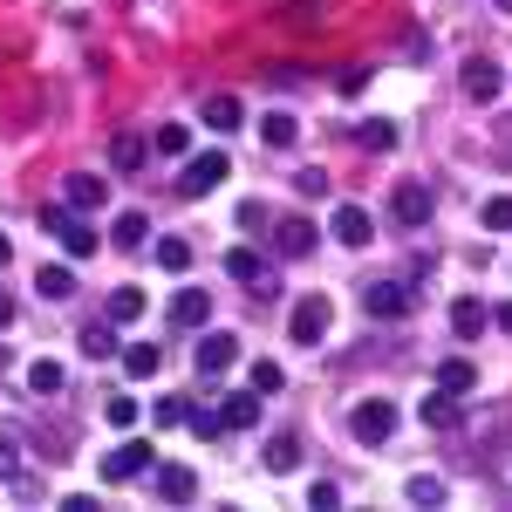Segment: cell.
Instances as JSON below:
<instances>
[{"instance_id":"cell-43","label":"cell","mask_w":512,"mask_h":512,"mask_svg":"<svg viewBox=\"0 0 512 512\" xmlns=\"http://www.w3.org/2000/svg\"><path fill=\"white\" fill-rule=\"evenodd\" d=\"M287 21H294V28H308V21H321V0H294V7H287Z\"/></svg>"},{"instance_id":"cell-42","label":"cell","mask_w":512,"mask_h":512,"mask_svg":"<svg viewBox=\"0 0 512 512\" xmlns=\"http://www.w3.org/2000/svg\"><path fill=\"white\" fill-rule=\"evenodd\" d=\"M185 417H192V403H185V396H164V403H158V424H164V431H171V424H185Z\"/></svg>"},{"instance_id":"cell-41","label":"cell","mask_w":512,"mask_h":512,"mask_svg":"<svg viewBox=\"0 0 512 512\" xmlns=\"http://www.w3.org/2000/svg\"><path fill=\"white\" fill-rule=\"evenodd\" d=\"M335 89H342V96H362V89H369V69H362V62H349V69L335 76Z\"/></svg>"},{"instance_id":"cell-13","label":"cell","mask_w":512,"mask_h":512,"mask_svg":"<svg viewBox=\"0 0 512 512\" xmlns=\"http://www.w3.org/2000/svg\"><path fill=\"white\" fill-rule=\"evenodd\" d=\"M62 198H69L76 212H103V205H110V185H103V178H89V171H69Z\"/></svg>"},{"instance_id":"cell-5","label":"cell","mask_w":512,"mask_h":512,"mask_svg":"<svg viewBox=\"0 0 512 512\" xmlns=\"http://www.w3.org/2000/svg\"><path fill=\"white\" fill-rule=\"evenodd\" d=\"M151 465H158V458H151V444H144V437H123L117 451L103 458V485H130V478L151 472Z\"/></svg>"},{"instance_id":"cell-47","label":"cell","mask_w":512,"mask_h":512,"mask_svg":"<svg viewBox=\"0 0 512 512\" xmlns=\"http://www.w3.org/2000/svg\"><path fill=\"white\" fill-rule=\"evenodd\" d=\"M7 260H14V246H7V233H0V267H7Z\"/></svg>"},{"instance_id":"cell-23","label":"cell","mask_w":512,"mask_h":512,"mask_svg":"<svg viewBox=\"0 0 512 512\" xmlns=\"http://www.w3.org/2000/svg\"><path fill=\"white\" fill-rule=\"evenodd\" d=\"M144 308H151V301H144V287H117V294H110V308H103V315L117 321V328H130V321H144Z\"/></svg>"},{"instance_id":"cell-36","label":"cell","mask_w":512,"mask_h":512,"mask_svg":"<svg viewBox=\"0 0 512 512\" xmlns=\"http://www.w3.org/2000/svg\"><path fill=\"white\" fill-rule=\"evenodd\" d=\"M294 192H301V198H328V171L301 164V171H294Z\"/></svg>"},{"instance_id":"cell-15","label":"cell","mask_w":512,"mask_h":512,"mask_svg":"<svg viewBox=\"0 0 512 512\" xmlns=\"http://www.w3.org/2000/svg\"><path fill=\"white\" fill-rule=\"evenodd\" d=\"M239 123H246V103H239V96H226V89H219V96H205V130L233 137Z\"/></svg>"},{"instance_id":"cell-25","label":"cell","mask_w":512,"mask_h":512,"mask_svg":"<svg viewBox=\"0 0 512 512\" xmlns=\"http://www.w3.org/2000/svg\"><path fill=\"white\" fill-rule=\"evenodd\" d=\"M151 151H164V158H185V151H192V130H185V123H158V130H151Z\"/></svg>"},{"instance_id":"cell-19","label":"cell","mask_w":512,"mask_h":512,"mask_svg":"<svg viewBox=\"0 0 512 512\" xmlns=\"http://www.w3.org/2000/svg\"><path fill=\"white\" fill-rule=\"evenodd\" d=\"M485 328H492V315L478 308L472 294H465V301H451V335H458V342H478Z\"/></svg>"},{"instance_id":"cell-35","label":"cell","mask_w":512,"mask_h":512,"mask_svg":"<svg viewBox=\"0 0 512 512\" xmlns=\"http://www.w3.org/2000/svg\"><path fill=\"white\" fill-rule=\"evenodd\" d=\"M485 233H512V198H485Z\"/></svg>"},{"instance_id":"cell-22","label":"cell","mask_w":512,"mask_h":512,"mask_svg":"<svg viewBox=\"0 0 512 512\" xmlns=\"http://www.w3.org/2000/svg\"><path fill=\"white\" fill-rule=\"evenodd\" d=\"M158 369H164L158 342H130V349H123V376H137V383H144V376H158Z\"/></svg>"},{"instance_id":"cell-14","label":"cell","mask_w":512,"mask_h":512,"mask_svg":"<svg viewBox=\"0 0 512 512\" xmlns=\"http://www.w3.org/2000/svg\"><path fill=\"white\" fill-rule=\"evenodd\" d=\"M417 417H424L431 431H458V424H465V403H458L451 390H437V396H424V403H417Z\"/></svg>"},{"instance_id":"cell-33","label":"cell","mask_w":512,"mask_h":512,"mask_svg":"<svg viewBox=\"0 0 512 512\" xmlns=\"http://www.w3.org/2000/svg\"><path fill=\"white\" fill-rule=\"evenodd\" d=\"M144 233H151L144 212H117V246H144Z\"/></svg>"},{"instance_id":"cell-6","label":"cell","mask_w":512,"mask_h":512,"mask_svg":"<svg viewBox=\"0 0 512 512\" xmlns=\"http://www.w3.org/2000/svg\"><path fill=\"white\" fill-rule=\"evenodd\" d=\"M390 212H396V226H431V212H437V198H431V185H417V178H403L390 192Z\"/></svg>"},{"instance_id":"cell-27","label":"cell","mask_w":512,"mask_h":512,"mask_svg":"<svg viewBox=\"0 0 512 512\" xmlns=\"http://www.w3.org/2000/svg\"><path fill=\"white\" fill-rule=\"evenodd\" d=\"M62 383H69V376H62V362H48V355H41V362H28V390H35V396H55Z\"/></svg>"},{"instance_id":"cell-2","label":"cell","mask_w":512,"mask_h":512,"mask_svg":"<svg viewBox=\"0 0 512 512\" xmlns=\"http://www.w3.org/2000/svg\"><path fill=\"white\" fill-rule=\"evenodd\" d=\"M410 308H417V287L410 280H369L362 287V315L369 321H403Z\"/></svg>"},{"instance_id":"cell-34","label":"cell","mask_w":512,"mask_h":512,"mask_svg":"<svg viewBox=\"0 0 512 512\" xmlns=\"http://www.w3.org/2000/svg\"><path fill=\"white\" fill-rule=\"evenodd\" d=\"M62 246H69V260H89V253H96V226H69V233H62Z\"/></svg>"},{"instance_id":"cell-38","label":"cell","mask_w":512,"mask_h":512,"mask_svg":"<svg viewBox=\"0 0 512 512\" xmlns=\"http://www.w3.org/2000/svg\"><path fill=\"white\" fill-rule=\"evenodd\" d=\"M69 226H76V205H41V233H69Z\"/></svg>"},{"instance_id":"cell-37","label":"cell","mask_w":512,"mask_h":512,"mask_svg":"<svg viewBox=\"0 0 512 512\" xmlns=\"http://www.w3.org/2000/svg\"><path fill=\"white\" fill-rule=\"evenodd\" d=\"M308 506H315V512H335V506H342V485H335V478H315V485H308Z\"/></svg>"},{"instance_id":"cell-7","label":"cell","mask_w":512,"mask_h":512,"mask_svg":"<svg viewBox=\"0 0 512 512\" xmlns=\"http://www.w3.org/2000/svg\"><path fill=\"white\" fill-rule=\"evenodd\" d=\"M328 233L342 239V246H369V239H376V219H369V205H355V198H342V205L328 212Z\"/></svg>"},{"instance_id":"cell-16","label":"cell","mask_w":512,"mask_h":512,"mask_svg":"<svg viewBox=\"0 0 512 512\" xmlns=\"http://www.w3.org/2000/svg\"><path fill=\"white\" fill-rule=\"evenodd\" d=\"M260 458H267V472H274V478L301 472V437H294V431H274V437H267V451H260Z\"/></svg>"},{"instance_id":"cell-45","label":"cell","mask_w":512,"mask_h":512,"mask_svg":"<svg viewBox=\"0 0 512 512\" xmlns=\"http://www.w3.org/2000/svg\"><path fill=\"white\" fill-rule=\"evenodd\" d=\"M492 328H506V335H512V301L499 308V315H492Z\"/></svg>"},{"instance_id":"cell-17","label":"cell","mask_w":512,"mask_h":512,"mask_svg":"<svg viewBox=\"0 0 512 512\" xmlns=\"http://www.w3.org/2000/svg\"><path fill=\"white\" fill-rule=\"evenodd\" d=\"M437 390H451V396L478 390V362L472 355H444V362H437Z\"/></svg>"},{"instance_id":"cell-20","label":"cell","mask_w":512,"mask_h":512,"mask_svg":"<svg viewBox=\"0 0 512 512\" xmlns=\"http://www.w3.org/2000/svg\"><path fill=\"white\" fill-rule=\"evenodd\" d=\"M260 403H267L260 390H246V396H226V403H219V417H226V431H253V424H260Z\"/></svg>"},{"instance_id":"cell-48","label":"cell","mask_w":512,"mask_h":512,"mask_svg":"<svg viewBox=\"0 0 512 512\" xmlns=\"http://www.w3.org/2000/svg\"><path fill=\"white\" fill-rule=\"evenodd\" d=\"M499 14H512V0H499Z\"/></svg>"},{"instance_id":"cell-11","label":"cell","mask_w":512,"mask_h":512,"mask_svg":"<svg viewBox=\"0 0 512 512\" xmlns=\"http://www.w3.org/2000/svg\"><path fill=\"white\" fill-rule=\"evenodd\" d=\"M212 321V294L205 287H178L171 294V328H205Z\"/></svg>"},{"instance_id":"cell-40","label":"cell","mask_w":512,"mask_h":512,"mask_svg":"<svg viewBox=\"0 0 512 512\" xmlns=\"http://www.w3.org/2000/svg\"><path fill=\"white\" fill-rule=\"evenodd\" d=\"M0 478H21V437L0 431Z\"/></svg>"},{"instance_id":"cell-44","label":"cell","mask_w":512,"mask_h":512,"mask_svg":"<svg viewBox=\"0 0 512 512\" xmlns=\"http://www.w3.org/2000/svg\"><path fill=\"white\" fill-rule=\"evenodd\" d=\"M239 226H246V233H253V226H267V205H260V198H246V205H239Z\"/></svg>"},{"instance_id":"cell-18","label":"cell","mask_w":512,"mask_h":512,"mask_svg":"<svg viewBox=\"0 0 512 512\" xmlns=\"http://www.w3.org/2000/svg\"><path fill=\"white\" fill-rule=\"evenodd\" d=\"M82 355H89V362H110V355H123V342H117V321H110V315L82 328Z\"/></svg>"},{"instance_id":"cell-9","label":"cell","mask_w":512,"mask_h":512,"mask_svg":"<svg viewBox=\"0 0 512 512\" xmlns=\"http://www.w3.org/2000/svg\"><path fill=\"white\" fill-rule=\"evenodd\" d=\"M458 82H465L472 103H499V96H506V69H499V62H478V55L465 62V76H458Z\"/></svg>"},{"instance_id":"cell-24","label":"cell","mask_w":512,"mask_h":512,"mask_svg":"<svg viewBox=\"0 0 512 512\" xmlns=\"http://www.w3.org/2000/svg\"><path fill=\"white\" fill-rule=\"evenodd\" d=\"M260 137H267L274 151H294V137H301V123L287 117V110H267V117H260Z\"/></svg>"},{"instance_id":"cell-4","label":"cell","mask_w":512,"mask_h":512,"mask_svg":"<svg viewBox=\"0 0 512 512\" xmlns=\"http://www.w3.org/2000/svg\"><path fill=\"white\" fill-rule=\"evenodd\" d=\"M328 321H335L328 294H301V301H294V315H287V335H294L301 349H315L321 335H328Z\"/></svg>"},{"instance_id":"cell-21","label":"cell","mask_w":512,"mask_h":512,"mask_svg":"<svg viewBox=\"0 0 512 512\" xmlns=\"http://www.w3.org/2000/svg\"><path fill=\"white\" fill-rule=\"evenodd\" d=\"M226 274H233L239 287H260V280L274 274V267H267V260L253 253V246H233V253H226Z\"/></svg>"},{"instance_id":"cell-12","label":"cell","mask_w":512,"mask_h":512,"mask_svg":"<svg viewBox=\"0 0 512 512\" xmlns=\"http://www.w3.org/2000/svg\"><path fill=\"white\" fill-rule=\"evenodd\" d=\"M274 253L280 260H308V253H315V226H308V219H280L274 226Z\"/></svg>"},{"instance_id":"cell-3","label":"cell","mask_w":512,"mask_h":512,"mask_svg":"<svg viewBox=\"0 0 512 512\" xmlns=\"http://www.w3.org/2000/svg\"><path fill=\"white\" fill-rule=\"evenodd\" d=\"M349 431L362 437V444H390V431H396V403L390 396H362L349 410Z\"/></svg>"},{"instance_id":"cell-46","label":"cell","mask_w":512,"mask_h":512,"mask_svg":"<svg viewBox=\"0 0 512 512\" xmlns=\"http://www.w3.org/2000/svg\"><path fill=\"white\" fill-rule=\"evenodd\" d=\"M7 321H14V301H7V294H0V328H7Z\"/></svg>"},{"instance_id":"cell-32","label":"cell","mask_w":512,"mask_h":512,"mask_svg":"<svg viewBox=\"0 0 512 512\" xmlns=\"http://www.w3.org/2000/svg\"><path fill=\"white\" fill-rule=\"evenodd\" d=\"M246 383H253L260 396H280V383H287V376H280V362H253V369H246Z\"/></svg>"},{"instance_id":"cell-31","label":"cell","mask_w":512,"mask_h":512,"mask_svg":"<svg viewBox=\"0 0 512 512\" xmlns=\"http://www.w3.org/2000/svg\"><path fill=\"white\" fill-rule=\"evenodd\" d=\"M355 144H362V151H396V123H362V130H355Z\"/></svg>"},{"instance_id":"cell-10","label":"cell","mask_w":512,"mask_h":512,"mask_svg":"<svg viewBox=\"0 0 512 512\" xmlns=\"http://www.w3.org/2000/svg\"><path fill=\"white\" fill-rule=\"evenodd\" d=\"M192 362H198V376H226V369L239 362V335H205V342L192 349Z\"/></svg>"},{"instance_id":"cell-1","label":"cell","mask_w":512,"mask_h":512,"mask_svg":"<svg viewBox=\"0 0 512 512\" xmlns=\"http://www.w3.org/2000/svg\"><path fill=\"white\" fill-rule=\"evenodd\" d=\"M233 178V158L226 151H198V158H185V171H178V198H205L219 192Z\"/></svg>"},{"instance_id":"cell-8","label":"cell","mask_w":512,"mask_h":512,"mask_svg":"<svg viewBox=\"0 0 512 512\" xmlns=\"http://www.w3.org/2000/svg\"><path fill=\"white\" fill-rule=\"evenodd\" d=\"M151 492H158L164 506H192L198 499V472H185V465H151Z\"/></svg>"},{"instance_id":"cell-29","label":"cell","mask_w":512,"mask_h":512,"mask_svg":"<svg viewBox=\"0 0 512 512\" xmlns=\"http://www.w3.org/2000/svg\"><path fill=\"white\" fill-rule=\"evenodd\" d=\"M144 151H151V144H144L137 130H123L117 144H110V164H117V171H137V164H144Z\"/></svg>"},{"instance_id":"cell-26","label":"cell","mask_w":512,"mask_h":512,"mask_svg":"<svg viewBox=\"0 0 512 512\" xmlns=\"http://www.w3.org/2000/svg\"><path fill=\"white\" fill-rule=\"evenodd\" d=\"M35 287H41V301H69V294H76V274H69V267H41Z\"/></svg>"},{"instance_id":"cell-30","label":"cell","mask_w":512,"mask_h":512,"mask_svg":"<svg viewBox=\"0 0 512 512\" xmlns=\"http://www.w3.org/2000/svg\"><path fill=\"white\" fill-rule=\"evenodd\" d=\"M158 267L164 274H185L192 267V239H158Z\"/></svg>"},{"instance_id":"cell-39","label":"cell","mask_w":512,"mask_h":512,"mask_svg":"<svg viewBox=\"0 0 512 512\" xmlns=\"http://www.w3.org/2000/svg\"><path fill=\"white\" fill-rule=\"evenodd\" d=\"M103 417H110L117 431H130V424H137V396H110V403H103Z\"/></svg>"},{"instance_id":"cell-28","label":"cell","mask_w":512,"mask_h":512,"mask_svg":"<svg viewBox=\"0 0 512 512\" xmlns=\"http://www.w3.org/2000/svg\"><path fill=\"white\" fill-rule=\"evenodd\" d=\"M403 499H410V506H444V478H437V472H417L410 485H403Z\"/></svg>"}]
</instances>
